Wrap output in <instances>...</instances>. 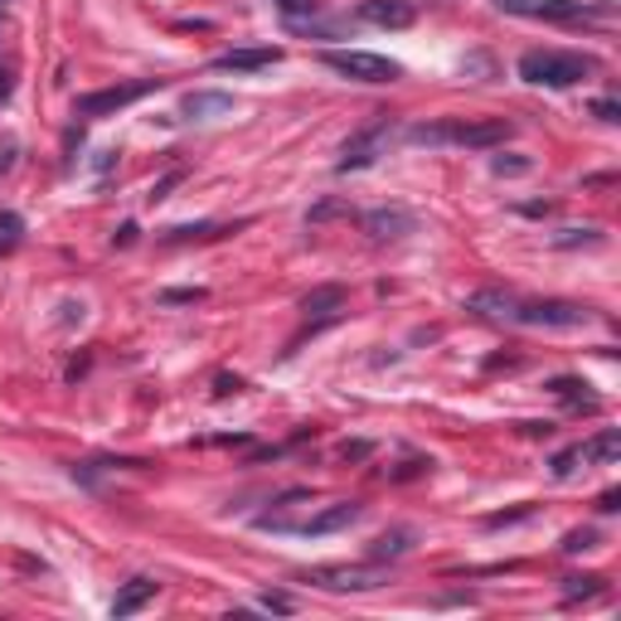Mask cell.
<instances>
[{
  "instance_id": "603a6c76",
  "label": "cell",
  "mask_w": 621,
  "mask_h": 621,
  "mask_svg": "<svg viewBox=\"0 0 621 621\" xmlns=\"http://www.w3.org/2000/svg\"><path fill=\"white\" fill-rule=\"evenodd\" d=\"M490 170H496V175H524V170H530V160H506V156H500V160H490Z\"/></svg>"
},
{
  "instance_id": "6da1fadb",
  "label": "cell",
  "mask_w": 621,
  "mask_h": 621,
  "mask_svg": "<svg viewBox=\"0 0 621 621\" xmlns=\"http://www.w3.org/2000/svg\"><path fill=\"white\" fill-rule=\"evenodd\" d=\"M466 307L476 315H486V321L534 325V331H578V325L592 321V311L578 307V301H524L514 291H476Z\"/></svg>"
},
{
  "instance_id": "83f0119b",
  "label": "cell",
  "mask_w": 621,
  "mask_h": 621,
  "mask_svg": "<svg viewBox=\"0 0 621 621\" xmlns=\"http://www.w3.org/2000/svg\"><path fill=\"white\" fill-rule=\"evenodd\" d=\"M558 243H578V229H568V233H564V239H558ZM583 243H597V233L588 229V233H583Z\"/></svg>"
},
{
  "instance_id": "30bf717a",
  "label": "cell",
  "mask_w": 621,
  "mask_h": 621,
  "mask_svg": "<svg viewBox=\"0 0 621 621\" xmlns=\"http://www.w3.org/2000/svg\"><path fill=\"white\" fill-rule=\"evenodd\" d=\"M282 64V49H273V44H263V49H229L214 58V68H224V74H257V68H273Z\"/></svg>"
},
{
  "instance_id": "e0dca14e",
  "label": "cell",
  "mask_w": 621,
  "mask_h": 621,
  "mask_svg": "<svg viewBox=\"0 0 621 621\" xmlns=\"http://www.w3.org/2000/svg\"><path fill=\"white\" fill-rule=\"evenodd\" d=\"M530 10L544 20H573V15H583V0H544V5H530Z\"/></svg>"
},
{
  "instance_id": "d4e9b609",
  "label": "cell",
  "mask_w": 621,
  "mask_h": 621,
  "mask_svg": "<svg viewBox=\"0 0 621 621\" xmlns=\"http://www.w3.org/2000/svg\"><path fill=\"white\" fill-rule=\"evenodd\" d=\"M263 607H267V612H291V597H282V592H277V597H263Z\"/></svg>"
},
{
  "instance_id": "5b68a950",
  "label": "cell",
  "mask_w": 621,
  "mask_h": 621,
  "mask_svg": "<svg viewBox=\"0 0 621 621\" xmlns=\"http://www.w3.org/2000/svg\"><path fill=\"white\" fill-rule=\"evenodd\" d=\"M389 142H393V122L389 117H379V122H369V126H359L355 136H350L345 146H340V175H350V170H369L374 160L389 151Z\"/></svg>"
},
{
  "instance_id": "484cf974",
  "label": "cell",
  "mask_w": 621,
  "mask_h": 621,
  "mask_svg": "<svg viewBox=\"0 0 621 621\" xmlns=\"http://www.w3.org/2000/svg\"><path fill=\"white\" fill-rule=\"evenodd\" d=\"M10 92H15V78H10V74H0V108H5V102H10Z\"/></svg>"
},
{
  "instance_id": "7a4b0ae2",
  "label": "cell",
  "mask_w": 621,
  "mask_h": 621,
  "mask_svg": "<svg viewBox=\"0 0 621 621\" xmlns=\"http://www.w3.org/2000/svg\"><path fill=\"white\" fill-rule=\"evenodd\" d=\"M514 136V126L506 117H480V122H466V117H447V122H418L408 126V142L413 146H472V151H490L506 146Z\"/></svg>"
},
{
  "instance_id": "9c48e42d",
  "label": "cell",
  "mask_w": 621,
  "mask_h": 621,
  "mask_svg": "<svg viewBox=\"0 0 621 621\" xmlns=\"http://www.w3.org/2000/svg\"><path fill=\"white\" fill-rule=\"evenodd\" d=\"M359 514H365V506H355V500H340V506L311 514V520L291 524V530H297V534H335V530H345V524H355Z\"/></svg>"
},
{
  "instance_id": "4dcf8cb0",
  "label": "cell",
  "mask_w": 621,
  "mask_h": 621,
  "mask_svg": "<svg viewBox=\"0 0 621 621\" xmlns=\"http://www.w3.org/2000/svg\"><path fill=\"white\" fill-rule=\"evenodd\" d=\"M0 5H5V0H0Z\"/></svg>"
},
{
  "instance_id": "ffe728a7",
  "label": "cell",
  "mask_w": 621,
  "mask_h": 621,
  "mask_svg": "<svg viewBox=\"0 0 621 621\" xmlns=\"http://www.w3.org/2000/svg\"><path fill=\"white\" fill-rule=\"evenodd\" d=\"M597 588H602V578H597V573H588V578H568V588H564V592H568V597H578V592H583V597H592Z\"/></svg>"
},
{
  "instance_id": "4fadbf2b",
  "label": "cell",
  "mask_w": 621,
  "mask_h": 621,
  "mask_svg": "<svg viewBox=\"0 0 621 621\" xmlns=\"http://www.w3.org/2000/svg\"><path fill=\"white\" fill-rule=\"evenodd\" d=\"M156 597V583L151 578H132L122 592H117V602H112V617H132V612H142V607Z\"/></svg>"
},
{
  "instance_id": "f1b7e54d",
  "label": "cell",
  "mask_w": 621,
  "mask_h": 621,
  "mask_svg": "<svg viewBox=\"0 0 621 621\" xmlns=\"http://www.w3.org/2000/svg\"><path fill=\"white\" fill-rule=\"evenodd\" d=\"M597 510H607V514H612V510H621V496H617V490H607V496H602V506H597Z\"/></svg>"
},
{
  "instance_id": "ba28073f",
  "label": "cell",
  "mask_w": 621,
  "mask_h": 621,
  "mask_svg": "<svg viewBox=\"0 0 621 621\" xmlns=\"http://www.w3.org/2000/svg\"><path fill=\"white\" fill-rule=\"evenodd\" d=\"M359 20L379 30H408L418 20V10L408 0H359Z\"/></svg>"
},
{
  "instance_id": "f546056e",
  "label": "cell",
  "mask_w": 621,
  "mask_h": 621,
  "mask_svg": "<svg viewBox=\"0 0 621 621\" xmlns=\"http://www.w3.org/2000/svg\"><path fill=\"white\" fill-rule=\"evenodd\" d=\"M500 10H530V0H496Z\"/></svg>"
},
{
  "instance_id": "cb8c5ba5",
  "label": "cell",
  "mask_w": 621,
  "mask_h": 621,
  "mask_svg": "<svg viewBox=\"0 0 621 621\" xmlns=\"http://www.w3.org/2000/svg\"><path fill=\"white\" fill-rule=\"evenodd\" d=\"M592 112L602 117V122H617V117H621V108H617V102H592Z\"/></svg>"
},
{
  "instance_id": "5bb4252c",
  "label": "cell",
  "mask_w": 621,
  "mask_h": 621,
  "mask_svg": "<svg viewBox=\"0 0 621 621\" xmlns=\"http://www.w3.org/2000/svg\"><path fill=\"white\" fill-rule=\"evenodd\" d=\"M301 311L315 315V321H331V315L345 311V287H315L307 301H301Z\"/></svg>"
},
{
  "instance_id": "d6986e66",
  "label": "cell",
  "mask_w": 621,
  "mask_h": 621,
  "mask_svg": "<svg viewBox=\"0 0 621 621\" xmlns=\"http://www.w3.org/2000/svg\"><path fill=\"white\" fill-rule=\"evenodd\" d=\"M578 462H583V452H578V447L558 452V456H554V476H573V472H578Z\"/></svg>"
},
{
  "instance_id": "ac0fdd59",
  "label": "cell",
  "mask_w": 621,
  "mask_h": 621,
  "mask_svg": "<svg viewBox=\"0 0 621 621\" xmlns=\"http://www.w3.org/2000/svg\"><path fill=\"white\" fill-rule=\"evenodd\" d=\"M413 548V534H384V539H374V558H398V554H408Z\"/></svg>"
},
{
  "instance_id": "8fae6325",
  "label": "cell",
  "mask_w": 621,
  "mask_h": 621,
  "mask_svg": "<svg viewBox=\"0 0 621 621\" xmlns=\"http://www.w3.org/2000/svg\"><path fill=\"white\" fill-rule=\"evenodd\" d=\"M365 229H369V239H403V233H413L418 229V219L408 214V209H374V214H365Z\"/></svg>"
},
{
  "instance_id": "7c38bea8",
  "label": "cell",
  "mask_w": 621,
  "mask_h": 621,
  "mask_svg": "<svg viewBox=\"0 0 621 621\" xmlns=\"http://www.w3.org/2000/svg\"><path fill=\"white\" fill-rule=\"evenodd\" d=\"M180 108H185V117H195V122H209V117H229L233 98L229 92H190Z\"/></svg>"
},
{
  "instance_id": "9a60e30c",
  "label": "cell",
  "mask_w": 621,
  "mask_h": 621,
  "mask_svg": "<svg viewBox=\"0 0 621 621\" xmlns=\"http://www.w3.org/2000/svg\"><path fill=\"white\" fill-rule=\"evenodd\" d=\"M583 466H612L617 456H621V437L617 432H597L592 442H583Z\"/></svg>"
},
{
  "instance_id": "44dd1931",
  "label": "cell",
  "mask_w": 621,
  "mask_h": 621,
  "mask_svg": "<svg viewBox=\"0 0 621 621\" xmlns=\"http://www.w3.org/2000/svg\"><path fill=\"white\" fill-rule=\"evenodd\" d=\"M592 544H597V534H592V530H573V534L564 539L568 554H578V548H592Z\"/></svg>"
},
{
  "instance_id": "4316f807",
  "label": "cell",
  "mask_w": 621,
  "mask_h": 621,
  "mask_svg": "<svg viewBox=\"0 0 621 621\" xmlns=\"http://www.w3.org/2000/svg\"><path fill=\"white\" fill-rule=\"evenodd\" d=\"M199 297H204V291H166L160 301H199Z\"/></svg>"
},
{
  "instance_id": "8992f818",
  "label": "cell",
  "mask_w": 621,
  "mask_h": 621,
  "mask_svg": "<svg viewBox=\"0 0 621 621\" xmlns=\"http://www.w3.org/2000/svg\"><path fill=\"white\" fill-rule=\"evenodd\" d=\"M146 92H156V78H146V84H122V88L84 92V98H78V117H112V112L132 108L136 98H146Z\"/></svg>"
},
{
  "instance_id": "2e32d148",
  "label": "cell",
  "mask_w": 621,
  "mask_h": 621,
  "mask_svg": "<svg viewBox=\"0 0 621 621\" xmlns=\"http://www.w3.org/2000/svg\"><path fill=\"white\" fill-rule=\"evenodd\" d=\"M548 389H554L558 398H564L568 408H597V398L588 393V384H583V379H554V384H548Z\"/></svg>"
},
{
  "instance_id": "277c9868",
  "label": "cell",
  "mask_w": 621,
  "mask_h": 621,
  "mask_svg": "<svg viewBox=\"0 0 621 621\" xmlns=\"http://www.w3.org/2000/svg\"><path fill=\"white\" fill-rule=\"evenodd\" d=\"M321 64L331 68V74L350 78V84H398V78H403V68H398L393 58L369 54V49H331V54H321Z\"/></svg>"
},
{
  "instance_id": "7402d4cb",
  "label": "cell",
  "mask_w": 621,
  "mask_h": 621,
  "mask_svg": "<svg viewBox=\"0 0 621 621\" xmlns=\"http://www.w3.org/2000/svg\"><path fill=\"white\" fill-rule=\"evenodd\" d=\"M277 10H282V15H311L315 10V0H273Z\"/></svg>"
},
{
  "instance_id": "52a82bcc",
  "label": "cell",
  "mask_w": 621,
  "mask_h": 621,
  "mask_svg": "<svg viewBox=\"0 0 621 621\" xmlns=\"http://www.w3.org/2000/svg\"><path fill=\"white\" fill-rule=\"evenodd\" d=\"M315 588H331V592H369L384 583V568H315L311 573Z\"/></svg>"
},
{
  "instance_id": "3957f363",
  "label": "cell",
  "mask_w": 621,
  "mask_h": 621,
  "mask_svg": "<svg viewBox=\"0 0 621 621\" xmlns=\"http://www.w3.org/2000/svg\"><path fill=\"white\" fill-rule=\"evenodd\" d=\"M592 68H597V58L568 54V49H530L520 58V78L534 88H573V84H583Z\"/></svg>"
}]
</instances>
